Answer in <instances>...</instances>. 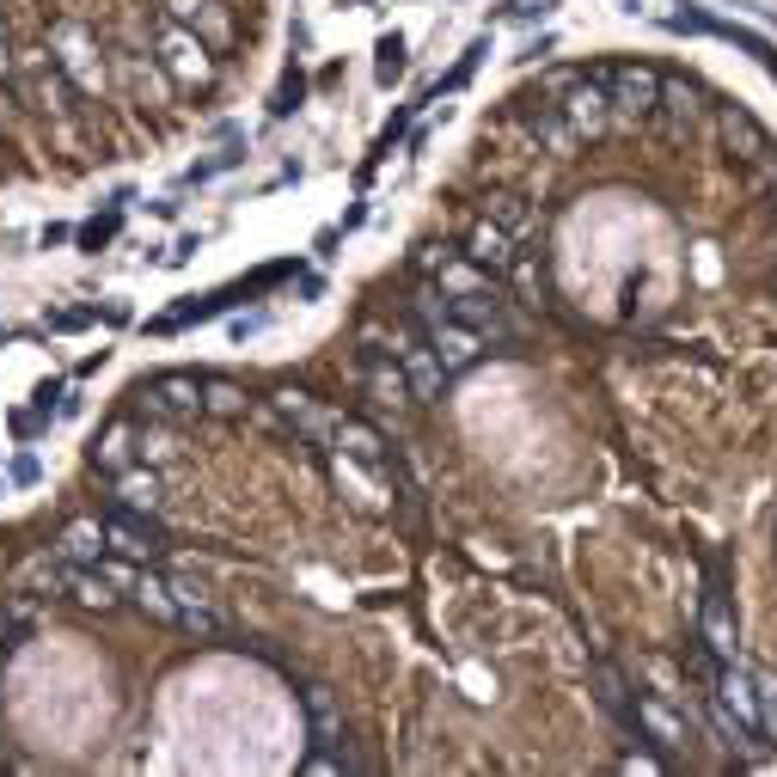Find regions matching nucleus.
<instances>
[{"label":"nucleus","instance_id":"obj_6","mask_svg":"<svg viewBox=\"0 0 777 777\" xmlns=\"http://www.w3.org/2000/svg\"><path fill=\"white\" fill-rule=\"evenodd\" d=\"M607 93H612V110H631V117H655L661 105V74L655 68H637V62H619L607 68Z\"/></svg>","mask_w":777,"mask_h":777},{"label":"nucleus","instance_id":"obj_26","mask_svg":"<svg viewBox=\"0 0 777 777\" xmlns=\"http://www.w3.org/2000/svg\"><path fill=\"white\" fill-rule=\"evenodd\" d=\"M295 105H300V74H295V80H282V93H276V117H288Z\"/></svg>","mask_w":777,"mask_h":777},{"label":"nucleus","instance_id":"obj_11","mask_svg":"<svg viewBox=\"0 0 777 777\" xmlns=\"http://www.w3.org/2000/svg\"><path fill=\"white\" fill-rule=\"evenodd\" d=\"M276 417L295 429L300 441H325V435H337V410H312V398L307 392H276Z\"/></svg>","mask_w":777,"mask_h":777},{"label":"nucleus","instance_id":"obj_23","mask_svg":"<svg viewBox=\"0 0 777 777\" xmlns=\"http://www.w3.org/2000/svg\"><path fill=\"white\" fill-rule=\"evenodd\" d=\"M380 62H373V74H380V86H392V80H405V37L392 32V37H380V49H373Z\"/></svg>","mask_w":777,"mask_h":777},{"label":"nucleus","instance_id":"obj_13","mask_svg":"<svg viewBox=\"0 0 777 777\" xmlns=\"http://www.w3.org/2000/svg\"><path fill=\"white\" fill-rule=\"evenodd\" d=\"M135 447H141V435H135V422L129 417H117L105 429V435L93 441V471H105V478H117V471H129L135 466Z\"/></svg>","mask_w":777,"mask_h":777},{"label":"nucleus","instance_id":"obj_31","mask_svg":"<svg viewBox=\"0 0 777 777\" xmlns=\"http://www.w3.org/2000/svg\"><path fill=\"white\" fill-rule=\"evenodd\" d=\"M7 110H13V93H7V86H0V117H7Z\"/></svg>","mask_w":777,"mask_h":777},{"label":"nucleus","instance_id":"obj_21","mask_svg":"<svg viewBox=\"0 0 777 777\" xmlns=\"http://www.w3.org/2000/svg\"><path fill=\"white\" fill-rule=\"evenodd\" d=\"M117 502H129V509H159V478L154 471H117Z\"/></svg>","mask_w":777,"mask_h":777},{"label":"nucleus","instance_id":"obj_8","mask_svg":"<svg viewBox=\"0 0 777 777\" xmlns=\"http://www.w3.org/2000/svg\"><path fill=\"white\" fill-rule=\"evenodd\" d=\"M716 129H722V147H729L741 166H765V159H772V135H765V129L753 123L741 105H722V110H716Z\"/></svg>","mask_w":777,"mask_h":777},{"label":"nucleus","instance_id":"obj_4","mask_svg":"<svg viewBox=\"0 0 777 777\" xmlns=\"http://www.w3.org/2000/svg\"><path fill=\"white\" fill-rule=\"evenodd\" d=\"M159 68H166L178 86H208V80H215V56H208V44L190 32V25H178V19L159 25Z\"/></svg>","mask_w":777,"mask_h":777},{"label":"nucleus","instance_id":"obj_25","mask_svg":"<svg viewBox=\"0 0 777 777\" xmlns=\"http://www.w3.org/2000/svg\"><path fill=\"white\" fill-rule=\"evenodd\" d=\"M110 234H117V215H105V220H86V227H80V246L86 251H98V246H110Z\"/></svg>","mask_w":777,"mask_h":777},{"label":"nucleus","instance_id":"obj_20","mask_svg":"<svg viewBox=\"0 0 777 777\" xmlns=\"http://www.w3.org/2000/svg\"><path fill=\"white\" fill-rule=\"evenodd\" d=\"M246 392L234 380H203V417H246Z\"/></svg>","mask_w":777,"mask_h":777},{"label":"nucleus","instance_id":"obj_28","mask_svg":"<svg viewBox=\"0 0 777 777\" xmlns=\"http://www.w3.org/2000/svg\"><path fill=\"white\" fill-rule=\"evenodd\" d=\"M80 325H93V312H56V331H80Z\"/></svg>","mask_w":777,"mask_h":777},{"label":"nucleus","instance_id":"obj_9","mask_svg":"<svg viewBox=\"0 0 777 777\" xmlns=\"http://www.w3.org/2000/svg\"><path fill=\"white\" fill-rule=\"evenodd\" d=\"M466 258H471L478 270H490V276H509V270H514V234L502 227V220L483 215L478 227L466 234Z\"/></svg>","mask_w":777,"mask_h":777},{"label":"nucleus","instance_id":"obj_3","mask_svg":"<svg viewBox=\"0 0 777 777\" xmlns=\"http://www.w3.org/2000/svg\"><path fill=\"white\" fill-rule=\"evenodd\" d=\"M105 533H110V551H117V558H129V563H159V551H166V527L154 521V509L110 502Z\"/></svg>","mask_w":777,"mask_h":777},{"label":"nucleus","instance_id":"obj_15","mask_svg":"<svg viewBox=\"0 0 777 777\" xmlns=\"http://www.w3.org/2000/svg\"><path fill=\"white\" fill-rule=\"evenodd\" d=\"M105 551H110L105 521H68L62 539H56V558L62 563H105Z\"/></svg>","mask_w":777,"mask_h":777},{"label":"nucleus","instance_id":"obj_5","mask_svg":"<svg viewBox=\"0 0 777 777\" xmlns=\"http://www.w3.org/2000/svg\"><path fill=\"white\" fill-rule=\"evenodd\" d=\"M558 110L570 117L575 141L607 135V123H612V93H607V80H600V74H575L570 86L558 93Z\"/></svg>","mask_w":777,"mask_h":777},{"label":"nucleus","instance_id":"obj_12","mask_svg":"<svg viewBox=\"0 0 777 777\" xmlns=\"http://www.w3.org/2000/svg\"><path fill=\"white\" fill-rule=\"evenodd\" d=\"M698 643L716 655V661H734V612H729V594L710 582L704 594V619H698Z\"/></svg>","mask_w":777,"mask_h":777},{"label":"nucleus","instance_id":"obj_2","mask_svg":"<svg viewBox=\"0 0 777 777\" xmlns=\"http://www.w3.org/2000/svg\"><path fill=\"white\" fill-rule=\"evenodd\" d=\"M135 410L147 422H196L203 417V380L196 373H159L135 392Z\"/></svg>","mask_w":777,"mask_h":777},{"label":"nucleus","instance_id":"obj_27","mask_svg":"<svg viewBox=\"0 0 777 777\" xmlns=\"http://www.w3.org/2000/svg\"><path fill=\"white\" fill-rule=\"evenodd\" d=\"M13 478L19 483H37V459H32V453H19V459H13Z\"/></svg>","mask_w":777,"mask_h":777},{"label":"nucleus","instance_id":"obj_10","mask_svg":"<svg viewBox=\"0 0 777 777\" xmlns=\"http://www.w3.org/2000/svg\"><path fill=\"white\" fill-rule=\"evenodd\" d=\"M447 307H453V319H466L483 343H514V325L502 319L497 295H483V288L478 295H447Z\"/></svg>","mask_w":777,"mask_h":777},{"label":"nucleus","instance_id":"obj_19","mask_svg":"<svg viewBox=\"0 0 777 777\" xmlns=\"http://www.w3.org/2000/svg\"><path fill=\"white\" fill-rule=\"evenodd\" d=\"M368 386L380 405H410L417 392H410V373L398 368V361H368Z\"/></svg>","mask_w":777,"mask_h":777},{"label":"nucleus","instance_id":"obj_24","mask_svg":"<svg viewBox=\"0 0 777 777\" xmlns=\"http://www.w3.org/2000/svg\"><path fill=\"white\" fill-rule=\"evenodd\" d=\"M753 685H760V734L777 741V680L772 673H753Z\"/></svg>","mask_w":777,"mask_h":777},{"label":"nucleus","instance_id":"obj_29","mask_svg":"<svg viewBox=\"0 0 777 777\" xmlns=\"http://www.w3.org/2000/svg\"><path fill=\"white\" fill-rule=\"evenodd\" d=\"M19 68V56H13V44H7V25H0V74H13Z\"/></svg>","mask_w":777,"mask_h":777},{"label":"nucleus","instance_id":"obj_14","mask_svg":"<svg viewBox=\"0 0 777 777\" xmlns=\"http://www.w3.org/2000/svg\"><path fill=\"white\" fill-rule=\"evenodd\" d=\"M698 86H692V80H661V123H668V135L673 141H685L692 135V129H698Z\"/></svg>","mask_w":777,"mask_h":777},{"label":"nucleus","instance_id":"obj_18","mask_svg":"<svg viewBox=\"0 0 777 777\" xmlns=\"http://www.w3.org/2000/svg\"><path fill=\"white\" fill-rule=\"evenodd\" d=\"M631 722H637V729L649 734L655 746H668V753H673V746H685V729H680V716H673L668 704L637 698V704H631Z\"/></svg>","mask_w":777,"mask_h":777},{"label":"nucleus","instance_id":"obj_22","mask_svg":"<svg viewBox=\"0 0 777 777\" xmlns=\"http://www.w3.org/2000/svg\"><path fill=\"white\" fill-rule=\"evenodd\" d=\"M490 220H502L509 234H527V227H539V215L527 208V196H514V190H502V196H490Z\"/></svg>","mask_w":777,"mask_h":777},{"label":"nucleus","instance_id":"obj_7","mask_svg":"<svg viewBox=\"0 0 777 777\" xmlns=\"http://www.w3.org/2000/svg\"><path fill=\"white\" fill-rule=\"evenodd\" d=\"M159 13L178 19V25H190V32L203 37L208 49L234 44V13H227L220 0H159Z\"/></svg>","mask_w":777,"mask_h":777},{"label":"nucleus","instance_id":"obj_1","mask_svg":"<svg viewBox=\"0 0 777 777\" xmlns=\"http://www.w3.org/2000/svg\"><path fill=\"white\" fill-rule=\"evenodd\" d=\"M49 56L62 62V74L74 80V86H80L86 98H93V93H105V86H110V74H105V56H98L93 32H86V25H74V19H56V25H49Z\"/></svg>","mask_w":777,"mask_h":777},{"label":"nucleus","instance_id":"obj_17","mask_svg":"<svg viewBox=\"0 0 777 777\" xmlns=\"http://www.w3.org/2000/svg\"><path fill=\"white\" fill-rule=\"evenodd\" d=\"M307 722H312V746L325 753H343V710L325 685H307Z\"/></svg>","mask_w":777,"mask_h":777},{"label":"nucleus","instance_id":"obj_30","mask_svg":"<svg viewBox=\"0 0 777 777\" xmlns=\"http://www.w3.org/2000/svg\"><path fill=\"white\" fill-rule=\"evenodd\" d=\"M624 772H661V760H649V753H631V760H624Z\"/></svg>","mask_w":777,"mask_h":777},{"label":"nucleus","instance_id":"obj_16","mask_svg":"<svg viewBox=\"0 0 777 777\" xmlns=\"http://www.w3.org/2000/svg\"><path fill=\"white\" fill-rule=\"evenodd\" d=\"M331 441H337V447H343V459H349V466H373V471H392V466H386V441L373 435L368 422H349V417H343V422H337V435H331Z\"/></svg>","mask_w":777,"mask_h":777}]
</instances>
